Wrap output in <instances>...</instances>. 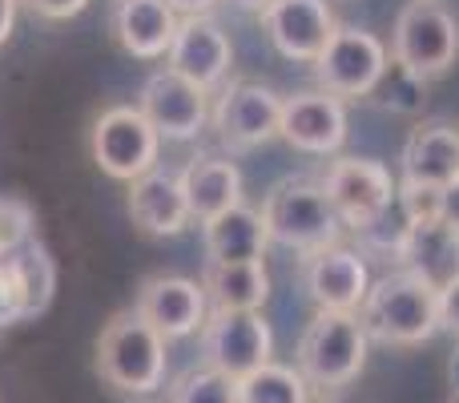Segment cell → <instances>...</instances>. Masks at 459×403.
Instances as JSON below:
<instances>
[{
    "label": "cell",
    "mask_w": 459,
    "mask_h": 403,
    "mask_svg": "<svg viewBox=\"0 0 459 403\" xmlns=\"http://www.w3.org/2000/svg\"><path fill=\"white\" fill-rule=\"evenodd\" d=\"M126 210H129L134 230L145 238H178L194 222L186 194H182V182H178V174H166V170H150L145 178L129 182Z\"/></svg>",
    "instance_id": "cell-20"
},
{
    "label": "cell",
    "mask_w": 459,
    "mask_h": 403,
    "mask_svg": "<svg viewBox=\"0 0 459 403\" xmlns=\"http://www.w3.org/2000/svg\"><path fill=\"white\" fill-rule=\"evenodd\" d=\"M258 21L274 53L294 65H315L342 24L331 0H274Z\"/></svg>",
    "instance_id": "cell-15"
},
{
    "label": "cell",
    "mask_w": 459,
    "mask_h": 403,
    "mask_svg": "<svg viewBox=\"0 0 459 403\" xmlns=\"http://www.w3.org/2000/svg\"><path fill=\"white\" fill-rule=\"evenodd\" d=\"M391 65L387 40L375 32L359 29V24H339L331 45L315 61V81L323 93L339 97V101H363L383 85Z\"/></svg>",
    "instance_id": "cell-8"
},
{
    "label": "cell",
    "mask_w": 459,
    "mask_h": 403,
    "mask_svg": "<svg viewBox=\"0 0 459 403\" xmlns=\"http://www.w3.org/2000/svg\"><path fill=\"white\" fill-rule=\"evenodd\" d=\"M210 126L230 153H246L270 145L282 129V97L270 85L250 77L226 81L218 89V101L210 105Z\"/></svg>",
    "instance_id": "cell-10"
},
{
    "label": "cell",
    "mask_w": 459,
    "mask_h": 403,
    "mask_svg": "<svg viewBox=\"0 0 459 403\" xmlns=\"http://www.w3.org/2000/svg\"><path fill=\"white\" fill-rule=\"evenodd\" d=\"M16 8H21V0H0V48L8 45V37L16 29Z\"/></svg>",
    "instance_id": "cell-33"
},
{
    "label": "cell",
    "mask_w": 459,
    "mask_h": 403,
    "mask_svg": "<svg viewBox=\"0 0 459 403\" xmlns=\"http://www.w3.org/2000/svg\"><path fill=\"white\" fill-rule=\"evenodd\" d=\"M391 61L420 85L447 77L459 61V16L444 0H407L391 24Z\"/></svg>",
    "instance_id": "cell-5"
},
{
    "label": "cell",
    "mask_w": 459,
    "mask_h": 403,
    "mask_svg": "<svg viewBox=\"0 0 459 403\" xmlns=\"http://www.w3.org/2000/svg\"><path fill=\"white\" fill-rule=\"evenodd\" d=\"M238 403H310V388L294 364H266L238 383Z\"/></svg>",
    "instance_id": "cell-25"
},
{
    "label": "cell",
    "mask_w": 459,
    "mask_h": 403,
    "mask_svg": "<svg viewBox=\"0 0 459 403\" xmlns=\"http://www.w3.org/2000/svg\"><path fill=\"white\" fill-rule=\"evenodd\" d=\"M21 4L40 21H73L89 8V0H21Z\"/></svg>",
    "instance_id": "cell-29"
},
{
    "label": "cell",
    "mask_w": 459,
    "mask_h": 403,
    "mask_svg": "<svg viewBox=\"0 0 459 403\" xmlns=\"http://www.w3.org/2000/svg\"><path fill=\"white\" fill-rule=\"evenodd\" d=\"M166 4L174 8L178 16H210L218 4H222V0H166Z\"/></svg>",
    "instance_id": "cell-32"
},
{
    "label": "cell",
    "mask_w": 459,
    "mask_h": 403,
    "mask_svg": "<svg viewBox=\"0 0 459 403\" xmlns=\"http://www.w3.org/2000/svg\"><path fill=\"white\" fill-rule=\"evenodd\" d=\"M134 307L166 343L190 339V335H198L210 319L206 291H202L198 278H186V275H150V278H142Z\"/></svg>",
    "instance_id": "cell-17"
},
{
    "label": "cell",
    "mask_w": 459,
    "mask_h": 403,
    "mask_svg": "<svg viewBox=\"0 0 459 403\" xmlns=\"http://www.w3.org/2000/svg\"><path fill=\"white\" fill-rule=\"evenodd\" d=\"M137 110L161 142H194L210 126V93H202L186 77L169 73L166 65L142 81Z\"/></svg>",
    "instance_id": "cell-12"
},
{
    "label": "cell",
    "mask_w": 459,
    "mask_h": 403,
    "mask_svg": "<svg viewBox=\"0 0 459 403\" xmlns=\"http://www.w3.org/2000/svg\"><path fill=\"white\" fill-rule=\"evenodd\" d=\"M178 182H182L190 218L198 226H206L210 218H218V214L246 202L242 198L246 178L238 170V162L226 158V153H198V158H190L182 166V174H178Z\"/></svg>",
    "instance_id": "cell-21"
},
{
    "label": "cell",
    "mask_w": 459,
    "mask_h": 403,
    "mask_svg": "<svg viewBox=\"0 0 459 403\" xmlns=\"http://www.w3.org/2000/svg\"><path fill=\"white\" fill-rule=\"evenodd\" d=\"M395 267L420 275L436 291H447L459 278V234L447 222H439L436 214H428V218H407L403 214Z\"/></svg>",
    "instance_id": "cell-18"
},
{
    "label": "cell",
    "mask_w": 459,
    "mask_h": 403,
    "mask_svg": "<svg viewBox=\"0 0 459 403\" xmlns=\"http://www.w3.org/2000/svg\"><path fill=\"white\" fill-rule=\"evenodd\" d=\"M459 178V126L428 118L407 134L399 153V194H439Z\"/></svg>",
    "instance_id": "cell-16"
},
{
    "label": "cell",
    "mask_w": 459,
    "mask_h": 403,
    "mask_svg": "<svg viewBox=\"0 0 459 403\" xmlns=\"http://www.w3.org/2000/svg\"><path fill=\"white\" fill-rule=\"evenodd\" d=\"M447 403H459V391H455V396H452V399H447Z\"/></svg>",
    "instance_id": "cell-35"
},
{
    "label": "cell",
    "mask_w": 459,
    "mask_h": 403,
    "mask_svg": "<svg viewBox=\"0 0 459 403\" xmlns=\"http://www.w3.org/2000/svg\"><path fill=\"white\" fill-rule=\"evenodd\" d=\"M436 218L439 222H447V226L459 234V178L447 190H439V198H436Z\"/></svg>",
    "instance_id": "cell-31"
},
{
    "label": "cell",
    "mask_w": 459,
    "mask_h": 403,
    "mask_svg": "<svg viewBox=\"0 0 459 403\" xmlns=\"http://www.w3.org/2000/svg\"><path fill=\"white\" fill-rule=\"evenodd\" d=\"M367 355H371V339H367L359 315L315 311V319L307 323L299 347H294V367L310 391L339 396L363 375Z\"/></svg>",
    "instance_id": "cell-3"
},
{
    "label": "cell",
    "mask_w": 459,
    "mask_h": 403,
    "mask_svg": "<svg viewBox=\"0 0 459 403\" xmlns=\"http://www.w3.org/2000/svg\"><path fill=\"white\" fill-rule=\"evenodd\" d=\"M21 323H29V319H24V291H21V283H16L8 258H0V339Z\"/></svg>",
    "instance_id": "cell-28"
},
{
    "label": "cell",
    "mask_w": 459,
    "mask_h": 403,
    "mask_svg": "<svg viewBox=\"0 0 459 403\" xmlns=\"http://www.w3.org/2000/svg\"><path fill=\"white\" fill-rule=\"evenodd\" d=\"M198 343L202 364L230 375L234 383L274 364V331L262 311H210Z\"/></svg>",
    "instance_id": "cell-9"
},
{
    "label": "cell",
    "mask_w": 459,
    "mask_h": 403,
    "mask_svg": "<svg viewBox=\"0 0 459 403\" xmlns=\"http://www.w3.org/2000/svg\"><path fill=\"white\" fill-rule=\"evenodd\" d=\"M439 331L459 339V278L447 291H439Z\"/></svg>",
    "instance_id": "cell-30"
},
{
    "label": "cell",
    "mask_w": 459,
    "mask_h": 403,
    "mask_svg": "<svg viewBox=\"0 0 459 403\" xmlns=\"http://www.w3.org/2000/svg\"><path fill=\"white\" fill-rule=\"evenodd\" d=\"M8 267H13L16 283H21V291H24V319L45 315L48 302H53V291H56V262H53V254H48L45 246L32 238L24 250L8 254Z\"/></svg>",
    "instance_id": "cell-24"
},
{
    "label": "cell",
    "mask_w": 459,
    "mask_h": 403,
    "mask_svg": "<svg viewBox=\"0 0 459 403\" xmlns=\"http://www.w3.org/2000/svg\"><path fill=\"white\" fill-rule=\"evenodd\" d=\"M37 230V210L16 194H0V258L24 250Z\"/></svg>",
    "instance_id": "cell-27"
},
{
    "label": "cell",
    "mask_w": 459,
    "mask_h": 403,
    "mask_svg": "<svg viewBox=\"0 0 459 403\" xmlns=\"http://www.w3.org/2000/svg\"><path fill=\"white\" fill-rule=\"evenodd\" d=\"M318 182H323L326 198L339 214L342 230H351V234H367L399 206V178L379 158L339 153V158L326 162Z\"/></svg>",
    "instance_id": "cell-6"
},
{
    "label": "cell",
    "mask_w": 459,
    "mask_h": 403,
    "mask_svg": "<svg viewBox=\"0 0 459 403\" xmlns=\"http://www.w3.org/2000/svg\"><path fill=\"white\" fill-rule=\"evenodd\" d=\"M359 323L379 347H423L439 335V291L395 267L371 283L367 302L359 307Z\"/></svg>",
    "instance_id": "cell-2"
},
{
    "label": "cell",
    "mask_w": 459,
    "mask_h": 403,
    "mask_svg": "<svg viewBox=\"0 0 459 403\" xmlns=\"http://www.w3.org/2000/svg\"><path fill=\"white\" fill-rule=\"evenodd\" d=\"M230 4H234V8H242V13H266V8L270 4H274V0H230Z\"/></svg>",
    "instance_id": "cell-34"
},
{
    "label": "cell",
    "mask_w": 459,
    "mask_h": 403,
    "mask_svg": "<svg viewBox=\"0 0 459 403\" xmlns=\"http://www.w3.org/2000/svg\"><path fill=\"white\" fill-rule=\"evenodd\" d=\"M166 403H238V383L214 367L198 364L169 383Z\"/></svg>",
    "instance_id": "cell-26"
},
{
    "label": "cell",
    "mask_w": 459,
    "mask_h": 403,
    "mask_svg": "<svg viewBox=\"0 0 459 403\" xmlns=\"http://www.w3.org/2000/svg\"><path fill=\"white\" fill-rule=\"evenodd\" d=\"M97 380L126 399H150L166 388V339L137 315V307L113 311L97 335Z\"/></svg>",
    "instance_id": "cell-1"
},
{
    "label": "cell",
    "mask_w": 459,
    "mask_h": 403,
    "mask_svg": "<svg viewBox=\"0 0 459 403\" xmlns=\"http://www.w3.org/2000/svg\"><path fill=\"white\" fill-rule=\"evenodd\" d=\"M166 69L198 85L202 93H218L234 69V40L222 24L210 16H182L178 37L166 53Z\"/></svg>",
    "instance_id": "cell-13"
},
{
    "label": "cell",
    "mask_w": 459,
    "mask_h": 403,
    "mask_svg": "<svg viewBox=\"0 0 459 403\" xmlns=\"http://www.w3.org/2000/svg\"><path fill=\"white\" fill-rule=\"evenodd\" d=\"M299 275L315 311H331V315H359L375 283L367 270V254L347 242H334L326 250L299 258Z\"/></svg>",
    "instance_id": "cell-11"
},
{
    "label": "cell",
    "mask_w": 459,
    "mask_h": 403,
    "mask_svg": "<svg viewBox=\"0 0 459 403\" xmlns=\"http://www.w3.org/2000/svg\"><path fill=\"white\" fill-rule=\"evenodd\" d=\"M178 21L182 16L166 0H113L109 4V32L121 53L134 61H166L178 37Z\"/></svg>",
    "instance_id": "cell-19"
},
{
    "label": "cell",
    "mask_w": 459,
    "mask_h": 403,
    "mask_svg": "<svg viewBox=\"0 0 459 403\" xmlns=\"http://www.w3.org/2000/svg\"><path fill=\"white\" fill-rule=\"evenodd\" d=\"M198 283L210 311H262L270 299L266 262H206Z\"/></svg>",
    "instance_id": "cell-23"
},
{
    "label": "cell",
    "mask_w": 459,
    "mask_h": 403,
    "mask_svg": "<svg viewBox=\"0 0 459 403\" xmlns=\"http://www.w3.org/2000/svg\"><path fill=\"white\" fill-rule=\"evenodd\" d=\"M89 153H93L97 170L113 182H137L150 170H158L161 137L142 118L137 105H109L97 113L93 129H89Z\"/></svg>",
    "instance_id": "cell-7"
},
{
    "label": "cell",
    "mask_w": 459,
    "mask_h": 403,
    "mask_svg": "<svg viewBox=\"0 0 459 403\" xmlns=\"http://www.w3.org/2000/svg\"><path fill=\"white\" fill-rule=\"evenodd\" d=\"M202 246H206V262H266L270 234L262 210L242 202L210 218L202 226Z\"/></svg>",
    "instance_id": "cell-22"
},
{
    "label": "cell",
    "mask_w": 459,
    "mask_h": 403,
    "mask_svg": "<svg viewBox=\"0 0 459 403\" xmlns=\"http://www.w3.org/2000/svg\"><path fill=\"white\" fill-rule=\"evenodd\" d=\"M262 222H266L270 242L282 246V250H294L299 258L326 250V246L342 242V234H347L323 182L310 174L282 178L262 202Z\"/></svg>",
    "instance_id": "cell-4"
},
{
    "label": "cell",
    "mask_w": 459,
    "mask_h": 403,
    "mask_svg": "<svg viewBox=\"0 0 459 403\" xmlns=\"http://www.w3.org/2000/svg\"><path fill=\"white\" fill-rule=\"evenodd\" d=\"M126 403H145V399H126Z\"/></svg>",
    "instance_id": "cell-36"
},
{
    "label": "cell",
    "mask_w": 459,
    "mask_h": 403,
    "mask_svg": "<svg viewBox=\"0 0 459 403\" xmlns=\"http://www.w3.org/2000/svg\"><path fill=\"white\" fill-rule=\"evenodd\" d=\"M351 121L347 101L323 93V89H302V93L282 97V137L290 150L310 153V158H339L347 145Z\"/></svg>",
    "instance_id": "cell-14"
}]
</instances>
